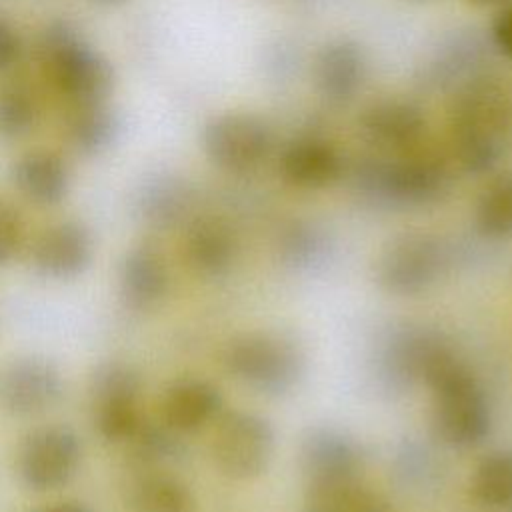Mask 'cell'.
I'll use <instances>...</instances> for the list:
<instances>
[{
  "label": "cell",
  "mask_w": 512,
  "mask_h": 512,
  "mask_svg": "<svg viewBox=\"0 0 512 512\" xmlns=\"http://www.w3.org/2000/svg\"><path fill=\"white\" fill-rule=\"evenodd\" d=\"M420 382L432 392V424L444 444L468 450L486 440L492 428L488 398L470 368L438 334L424 352Z\"/></svg>",
  "instance_id": "6da1fadb"
},
{
  "label": "cell",
  "mask_w": 512,
  "mask_h": 512,
  "mask_svg": "<svg viewBox=\"0 0 512 512\" xmlns=\"http://www.w3.org/2000/svg\"><path fill=\"white\" fill-rule=\"evenodd\" d=\"M450 126L460 166L470 174L490 172L510 146L512 100L498 82L472 80L456 96Z\"/></svg>",
  "instance_id": "7a4b0ae2"
},
{
  "label": "cell",
  "mask_w": 512,
  "mask_h": 512,
  "mask_svg": "<svg viewBox=\"0 0 512 512\" xmlns=\"http://www.w3.org/2000/svg\"><path fill=\"white\" fill-rule=\"evenodd\" d=\"M36 60L66 106L106 102L114 72L106 58L88 46L66 22L48 24L36 42Z\"/></svg>",
  "instance_id": "3957f363"
},
{
  "label": "cell",
  "mask_w": 512,
  "mask_h": 512,
  "mask_svg": "<svg viewBox=\"0 0 512 512\" xmlns=\"http://www.w3.org/2000/svg\"><path fill=\"white\" fill-rule=\"evenodd\" d=\"M224 368L238 382L264 396H284L304 376L306 356L288 336L252 332L234 338L222 354Z\"/></svg>",
  "instance_id": "277c9868"
},
{
  "label": "cell",
  "mask_w": 512,
  "mask_h": 512,
  "mask_svg": "<svg viewBox=\"0 0 512 512\" xmlns=\"http://www.w3.org/2000/svg\"><path fill=\"white\" fill-rule=\"evenodd\" d=\"M446 244L426 232H406L392 238L376 258L374 278L394 296H416L432 288L450 268Z\"/></svg>",
  "instance_id": "5b68a950"
},
{
  "label": "cell",
  "mask_w": 512,
  "mask_h": 512,
  "mask_svg": "<svg viewBox=\"0 0 512 512\" xmlns=\"http://www.w3.org/2000/svg\"><path fill=\"white\" fill-rule=\"evenodd\" d=\"M356 182L376 202L404 208L432 204L450 186L446 168L432 158L366 162L358 168Z\"/></svg>",
  "instance_id": "8992f818"
},
{
  "label": "cell",
  "mask_w": 512,
  "mask_h": 512,
  "mask_svg": "<svg viewBox=\"0 0 512 512\" xmlns=\"http://www.w3.org/2000/svg\"><path fill=\"white\" fill-rule=\"evenodd\" d=\"M274 428L254 412L232 410L216 418L212 458L232 480H252L266 472L274 454Z\"/></svg>",
  "instance_id": "52a82bcc"
},
{
  "label": "cell",
  "mask_w": 512,
  "mask_h": 512,
  "mask_svg": "<svg viewBox=\"0 0 512 512\" xmlns=\"http://www.w3.org/2000/svg\"><path fill=\"white\" fill-rule=\"evenodd\" d=\"M90 406L98 434L106 442L126 444L140 424V378L130 364L110 360L90 378Z\"/></svg>",
  "instance_id": "ba28073f"
},
{
  "label": "cell",
  "mask_w": 512,
  "mask_h": 512,
  "mask_svg": "<svg viewBox=\"0 0 512 512\" xmlns=\"http://www.w3.org/2000/svg\"><path fill=\"white\" fill-rule=\"evenodd\" d=\"M208 160L228 174L256 170L272 148V134L264 120L248 112H226L210 118L202 130Z\"/></svg>",
  "instance_id": "9c48e42d"
},
{
  "label": "cell",
  "mask_w": 512,
  "mask_h": 512,
  "mask_svg": "<svg viewBox=\"0 0 512 512\" xmlns=\"http://www.w3.org/2000/svg\"><path fill=\"white\" fill-rule=\"evenodd\" d=\"M82 446L68 426L32 430L18 450V474L32 490L64 486L78 470Z\"/></svg>",
  "instance_id": "30bf717a"
},
{
  "label": "cell",
  "mask_w": 512,
  "mask_h": 512,
  "mask_svg": "<svg viewBox=\"0 0 512 512\" xmlns=\"http://www.w3.org/2000/svg\"><path fill=\"white\" fill-rule=\"evenodd\" d=\"M60 368L44 356H16L0 366V408L14 416H36L62 396Z\"/></svg>",
  "instance_id": "8fae6325"
},
{
  "label": "cell",
  "mask_w": 512,
  "mask_h": 512,
  "mask_svg": "<svg viewBox=\"0 0 512 512\" xmlns=\"http://www.w3.org/2000/svg\"><path fill=\"white\" fill-rule=\"evenodd\" d=\"M298 468L308 484L358 478L360 444L336 426H310L298 442Z\"/></svg>",
  "instance_id": "7c38bea8"
},
{
  "label": "cell",
  "mask_w": 512,
  "mask_h": 512,
  "mask_svg": "<svg viewBox=\"0 0 512 512\" xmlns=\"http://www.w3.org/2000/svg\"><path fill=\"white\" fill-rule=\"evenodd\" d=\"M92 256V232L78 220H62L44 228L32 248L36 272L52 280L80 276L90 266Z\"/></svg>",
  "instance_id": "4fadbf2b"
},
{
  "label": "cell",
  "mask_w": 512,
  "mask_h": 512,
  "mask_svg": "<svg viewBox=\"0 0 512 512\" xmlns=\"http://www.w3.org/2000/svg\"><path fill=\"white\" fill-rule=\"evenodd\" d=\"M162 422L176 434H190L214 422L222 410L220 390L202 378L172 382L162 398Z\"/></svg>",
  "instance_id": "5bb4252c"
},
{
  "label": "cell",
  "mask_w": 512,
  "mask_h": 512,
  "mask_svg": "<svg viewBox=\"0 0 512 512\" xmlns=\"http://www.w3.org/2000/svg\"><path fill=\"white\" fill-rule=\"evenodd\" d=\"M280 172L298 188H324L342 174V156L322 138L292 140L280 154Z\"/></svg>",
  "instance_id": "9a60e30c"
},
{
  "label": "cell",
  "mask_w": 512,
  "mask_h": 512,
  "mask_svg": "<svg viewBox=\"0 0 512 512\" xmlns=\"http://www.w3.org/2000/svg\"><path fill=\"white\" fill-rule=\"evenodd\" d=\"M168 268L152 246H134L126 252L118 272L120 296L134 310L154 308L168 292Z\"/></svg>",
  "instance_id": "2e32d148"
},
{
  "label": "cell",
  "mask_w": 512,
  "mask_h": 512,
  "mask_svg": "<svg viewBox=\"0 0 512 512\" xmlns=\"http://www.w3.org/2000/svg\"><path fill=\"white\" fill-rule=\"evenodd\" d=\"M424 116L406 100H382L372 104L360 118L362 134L386 150H406L424 134Z\"/></svg>",
  "instance_id": "e0dca14e"
},
{
  "label": "cell",
  "mask_w": 512,
  "mask_h": 512,
  "mask_svg": "<svg viewBox=\"0 0 512 512\" xmlns=\"http://www.w3.org/2000/svg\"><path fill=\"white\" fill-rule=\"evenodd\" d=\"M238 244L228 224L218 218H198L188 226L184 256L188 266L204 278L228 274L236 262Z\"/></svg>",
  "instance_id": "ac0fdd59"
},
{
  "label": "cell",
  "mask_w": 512,
  "mask_h": 512,
  "mask_svg": "<svg viewBox=\"0 0 512 512\" xmlns=\"http://www.w3.org/2000/svg\"><path fill=\"white\" fill-rule=\"evenodd\" d=\"M12 178L18 190L40 206H52L64 200L70 188V170L64 158L54 150H30L12 166Z\"/></svg>",
  "instance_id": "d6986e66"
},
{
  "label": "cell",
  "mask_w": 512,
  "mask_h": 512,
  "mask_svg": "<svg viewBox=\"0 0 512 512\" xmlns=\"http://www.w3.org/2000/svg\"><path fill=\"white\" fill-rule=\"evenodd\" d=\"M316 86L328 100L344 102L356 94L364 78V56L352 40H332L316 56Z\"/></svg>",
  "instance_id": "ffe728a7"
},
{
  "label": "cell",
  "mask_w": 512,
  "mask_h": 512,
  "mask_svg": "<svg viewBox=\"0 0 512 512\" xmlns=\"http://www.w3.org/2000/svg\"><path fill=\"white\" fill-rule=\"evenodd\" d=\"M64 140L82 156H96L104 152L116 138L118 120L106 102L66 106Z\"/></svg>",
  "instance_id": "44dd1931"
},
{
  "label": "cell",
  "mask_w": 512,
  "mask_h": 512,
  "mask_svg": "<svg viewBox=\"0 0 512 512\" xmlns=\"http://www.w3.org/2000/svg\"><path fill=\"white\" fill-rule=\"evenodd\" d=\"M304 512H388V506L378 492L352 478L308 484Z\"/></svg>",
  "instance_id": "7402d4cb"
},
{
  "label": "cell",
  "mask_w": 512,
  "mask_h": 512,
  "mask_svg": "<svg viewBox=\"0 0 512 512\" xmlns=\"http://www.w3.org/2000/svg\"><path fill=\"white\" fill-rule=\"evenodd\" d=\"M132 512H194L190 488L166 472H142L128 488Z\"/></svg>",
  "instance_id": "603a6c76"
},
{
  "label": "cell",
  "mask_w": 512,
  "mask_h": 512,
  "mask_svg": "<svg viewBox=\"0 0 512 512\" xmlns=\"http://www.w3.org/2000/svg\"><path fill=\"white\" fill-rule=\"evenodd\" d=\"M470 494L484 512H512V450H492L476 464Z\"/></svg>",
  "instance_id": "cb8c5ba5"
},
{
  "label": "cell",
  "mask_w": 512,
  "mask_h": 512,
  "mask_svg": "<svg viewBox=\"0 0 512 512\" xmlns=\"http://www.w3.org/2000/svg\"><path fill=\"white\" fill-rule=\"evenodd\" d=\"M40 116L42 102L30 82L10 78L0 84V136L20 138L38 126Z\"/></svg>",
  "instance_id": "d4e9b609"
},
{
  "label": "cell",
  "mask_w": 512,
  "mask_h": 512,
  "mask_svg": "<svg viewBox=\"0 0 512 512\" xmlns=\"http://www.w3.org/2000/svg\"><path fill=\"white\" fill-rule=\"evenodd\" d=\"M190 196L182 182L174 178H158L144 186L140 194V214L156 228L178 224L188 212Z\"/></svg>",
  "instance_id": "484cf974"
},
{
  "label": "cell",
  "mask_w": 512,
  "mask_h": 512,
  "mask_svg": "<svg viewBox=\"0 0 512 512\" xmlns=\"http://www.w3.org/2000/svg\"><path fill=\"white\" fill-rule=\"evenodd\" d=\"M476 228L484 238H512V174L494 178L478 198Z\"/></svg>",
  "instance_id": "4316f807"
},
{
  "label": "cell",
  "mask_w": 512,
  "mask_h": 512,
  "mask_svg": "<svg viewBox=\"0 0 512 512\" xmlns=\"http://www.w3.org/2000/svg\"><path fill=\"white\" fill-rule=\"evenodd\" d=\"M280 252L286 266L310 270L322 264L328 256V244L322 232L308 224H292L280 240Z\"/></svg>",
  "instance_id": "83f0119b"
},
{
  "label": "cell",
  "mask_w": 512,
  "mask_h": 512,
  "mask_svg": "<svg viewBox=\"0 0 512 512\" xmlns=\"http://www.w3.org/2000/svg\"><path fill=\"white\" fill-rule=\"evenodd\" d=\"M126 444L138 464H158L178 454V434L164 422L160 426L144 420Z\"/></svg>",
  "instance_id": "f1b7e54d"
},
{
  "label": "cell",
  "mask_w": 512,
  "mask_h": 512,
  "mask_svg": "<svg viewBox=\"0 0 512 512\" xmlns=\"http://www.w3.org/2000/svg\"><path fill=\"white\" fill-rule=\"evenodd\" d=\"M24 234V222L16 206L0 198V266L6 264L18 250Z\"/></svg>",
  "instance_id": "f546056e"
},
{
  "label": "cell",
  "mask_w": 512,
  "mask_h": 512,
  "mask_svg": "<svg viewBox=\"0 0 512 512\" xmlns=\"http://www.w3.org/2000/svg\"><path fill=\"white\" fill-rule=\"evenodd\" d=\"M22 56V42L10 22L0 18V72L10 70Z\"/></svg>",
  "instance_id": "4dcf8cb0"
},
{
  "label": "cell",
  "mask_w": 512,
  "mask_h": 512,
  "mask_svg": "<svg viewBox=\"0 0 512 512\" xmlns=\"http://www.w3.org/2000/svg\"><path fill=\"white\" fill-rule=\"evenodd\" d=\"M492 40L496 48L512 62V4L496 16L492 24Z\"/></svg>",
  "instance_id": "1f68e13d"
},
{
  "label": "cell",
  "mask_w": 512,
  "mask_h": 512,
  "mask_svg": "<svg viewBox=\"0 0 512 512\" xmlns=\"http://www.w3.org/2000/svg\"><path fill=\"white\" fill-rule=\"evenodd\" d=\"M32 512H90V510L80 502L66 500V502H56V504H50V506H42V508L32 510Z\"/></svg>",
  "instance_id": "d6a6232c"
},
{
  "label": "cell",
  "mask_w": 512,
  "mask_h": 512,
  "mask_svg": "<svg viewBox=\"0 0 512 512\" xmlns=\"http://www.w3.org/2000/svg\"><path fill=\"white\" fill-rule=\"evenodd\" d=\"M94 2H98V4H118L122 0H94Z\"/></svg>",
  "instance_id": "836d02e7"
},
{
  "label": "cell",
  "mask_w": 512,
  "mask_h": 512,
  "mask_svg": "<svg viewBox=\"0 0 512 512\" xmlns=\"http://www.w3.org/2000/svg\"><path fill=\"white\" fill-rule=\"evenodd\" d=\"M474 2H480V4H486V2H496V0H474Z\"/></svg>",
  "instance_id": "e575fe53"
}]
</instances>
